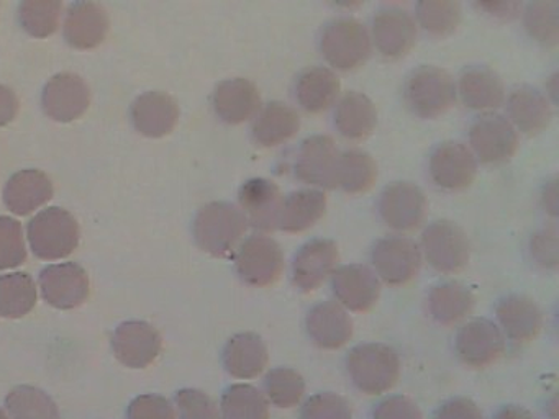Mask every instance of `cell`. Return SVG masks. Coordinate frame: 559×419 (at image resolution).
<instances>
[{"label": "cell", "mask_w": 559, "mask_h": 419, "mask_svg": "<svg viewBox=\"0 0 559 419\" xmlns=\"http://www.w3.org/2000/svg\"><path fill=\"white\" fill-rule=\"evenodd\" d=\"M497 326L513 344H528L543 327V311L533 298L509 294L496 307Z\"/></svg>", "instance_id": "obj_22"}, {"label": "cell", "mask_w": 559, "mask_h": 419, "mask_svg": "<svg viewBox=\"0 0 559 419\" xmlns=\"http://www.w3.org/2000/svg\"><path fill=\"white\" fill-rule=\"evenodd\" d=\"M371 268L378 275L379 280L391 287H404L420 274L424 258L420 246L411 236L394 235L384 236L372 244Z\"/></svg>", "instance_id": "obj_6"}, {"label": "cell", "mask_w": 559, "mask_h": 419, "mask_svg": "<svg viewBox=\"0 0 559 419\" xmlns=\"http://www.w3.org/2000/svg\"><path fill=\"white\" fill-rule=\"evenodd\" d=\"M224 366L235 379L248 380L261 375L270 362V350L257 333H238L224 347Z\"/></svg>", "instance_id": "obj_32"}, {"label": "cell", "mask_w": 559, "mask_h": 419, "mask_svg": "<svg viewBox=\"0 0 559 419\" xmlns=\"http://www.w3.org/2000/svg\"><path fill=\"white\" fill-rule=\"evenodd\" d=\"M63 29L64 38L74 48H96L109 32V16L99 3L81 0L68 10Z\"/></svg>", "instance_id": "obj_31"}, {"label": "cell", "mask_w": 559, "mask_h": 419, "mask_svg": "<svg viewBox=\"0 0 559 419\" xmlns=\"http://www.w3.org/2000/svg\"><path fill=\"white\" fill-rule=\"evenodd\" d=\"M372 419H424V415L414 399L404 395H392L376 406Z\"/></svg>", "instance_id": "obj_48"}, {"label": "cell", "mask_w": 559, "mask_h": 419, "mask_svg": "<svg viewBox=\"0 0 559 419\" xmlns=\"http://www.w3.org/2000/svg\"><path fill=\"white\" fill-rule=\"evenodd\" d=\"M293 92L294 100L306 113L319 115L335 107L342 82L329 65H310L297 74Z\"/></svg>", "instance_id": "obj_25"}, {"label": "cell", "mask_w": 559, "mask_h": 419, "mask_svg": "<svg viewBox=\"0 0 559 419\" xmlns=\"http://www.w3.org/2000/svg\"><path fill=\"white\" fill-rule=\"evenodd\" d=\"M260 88L250 79L234 77L222 81L212 94V108L218 120L227 124L251 121L260 111Z\"/></svg>", "instance_id": "obj_26"}, {"label": "cell", "mask_w": 559, "mask_h": 419, "mask_svg": "<svg viewBox=\"0 0 559 419\" xmlns=\"http://www.w3.org/2000/svg\"><path fill=\"white\" fill-rule=\"evenodd\" d=\"M5 406L12 419H61L57 403L37 386H15L5 398Z\"/></svg>", "instance_id": "obj_41"}, {"label": "cell", "mask_w": 559, "mask_h": 419, "mask_svg": "<svg viewBox=\"0 0 559 419\" xmlns=\"http://www.w3.org/2000/svg\"><path fill=\"white\" fill-rule=\"evenodd\" d=\"M130 117L140 133L162 137L171 133L178 124V101L166 92H145L133 100Z\"/></svg>", "instance_id": "obj_27"}, {"label": "cell", "mask_w": 559, "mask_h": 419, "mask_svg": "<svg viewBox=\"0 0 559 419\" xmlns=\"http://www.w3.org/2000/svg\"><path fill=\"white\" fill-rule=\"evenodd\" d=\"M179 419H222L214 399L202 390L185 388L176 393Z\"/></svg>", "instance_id": "obj_46"}, {"label": "cell", "mask_w": 559, "mask_h": 419, "mask_svg": "<svg viewBox=\"0 0 559 419\" xmlns=\"http://www.w3.org/2000/svg\"><path fill=\"white\" fill-rule=\"evenodd\" d=\"M248 222L238 205L211 202L199 210L192 225L195 242L214 258H230L247 235Z\"/></svg>", "instance_id": "obj_1"}, {"label": "cell", "mask_w": 559, "mask_h": 419, "mask_svg": "<svg viewBox=\"0 0 559 419\" xmlns=\"http://www.w3.org/2000/svg\"><path fill=\"white\" fill-rule=\"evenodd\" d=\"M369 36L372 48L382 58L395 61L414 49L418 38L417 23L414 15L402 7H382L372 16Z\"/></svg>", "instance_id": "obj_13"}, {"label": "cell", "mask_w": 559, "mask_h": 419, "mask_svg": "<svg viewBox=\"0 0 559 419\" xmlns=\"http://www.w3.org/2000/svg\"><path fill=\"white\" fill-rule=\"evenodd\" d=\"M238 277L250 287L264 288L276 284L286 268L283 248L270 235L248 236L235 252Z\"/></svg>", "instance_id": "obj_8"}, {"label": "cell", "mask_w": 559, "mask_h": 419, "mask_svg": "<svg viewBox=\"0 0 559 419\" xmlns=\"http://www.w3.org/2000/svg\"><path fill=\"white\" fill-rule=\"evenodd\" d=\"M418 246L424 261L438 274H457L469 264V236L451 219L431 222L421 231Z\"/></svg>", "instance_id": "obj_5"}, {"label": "cell", "mask_w": 559, "mask_h": 419, "mask_svg": "<svg viewBox=\"0 0 559 419\" xmlns=\"http://www.w3.org/2000/svg\"><path fill=\"white\" fill-rule=\"evenodd\" d=\"M528 255L539 271L555 272L559 267V231L556 223L536 229L528 241Z\"/></svg>", "instance_id": "obj_43"}, {"label": "cell", "mask_w": 559, "mask_h": 419, "mask_svg": "<svg viewBox=\"0 0 559 419\" xmlns=\"http://www.w3.org/2000/svg\"><path fill=\"white\" fill-rule=\"evenodd\" d=\"M479 163L467 144L443 141L431 149L428 157V176L444 192H463L473 185Z\"/></svg>", "instance_id": "obj_12"}, {"label": "cell", "mask_w": 559, "mask_h": 419, "mask_svg": "<svg viewBox=\"0 0 559 419\" xmlns=\"http://www.w3.org/2000/svg\"><path fill=\"white\" fill-rule=\"evenodd\" d=\"M0 419H9L8 415H5L4 409H0Z\"/></svg>", "instance_id": "obj_54"}, {"label": "cell", "mask_w": 559, "mask_h": 419, "mask_svg": "<svg viewBox=\"0 0 559 419\" xmlns=\"http://www.w3.org/2000/svg\"><path fill=\"white\" fill-rule=\"evenodd\" d=\"M492 419H535V416L525 406L507 405L502 406Z\"/></svg>", "instance_id": "obj_53"}, {"label": "cell", "mask_w": 559, "mask_h": 419, "mask_svg": "<svg viewBox=\"0 0 559 419\" xmlns=\"http://www.w3.org/2000/svg\"><path fill=\"white\" fill-rule=\"evenodd\" d=\"M300 419H353V409L338 393H317L304 403Z\"/></svg>", "instance_id": "obj_45"}, {"label": "cell", "mask_w": 559, "mask_h": 419, "mask_svg": "<svg viewBox=\"0 0 559 419\" xmlns=\"http://www.w3.org/2000/svg\"><path fill=\"white\" fill-rule=\"evenodd\" d=\"M283 192L273 180L254 177L238 190V208L243 212L248 226L261 235L276 231L280 225Z\"/></svg>", "instance_id": "obj_18"}, {"label": "cell", "mask_w": 559, "mask_h": 419, "mask_svg": "<svg viewBox=\"0 0 559 419\" xmlns=\"http://www.w3.org/2000/svg\"><path fill=\"white\" fill-rule=\"evenodd\" d=\"M319 51L333 71L352 72L362 68L372 55L371 36L355 16L329 20L319 33Z\"/></svg>", "instance_id": "obj_2"}, {"label": "cell", "mask_w": 559, "mask_h": 419, "mask_svg": "<svg viewBox=\"0 0 559 419\" xmlns=\"http://www.w3.org/2000/svg\"><path fill=\"white\" fill-rule=\"evenodd\" d=\"M300 130V115L293 105L281 100L261 105L251 120V137L261 147H276L287 143Z\"/></svg>", "instance_id": "obj_29"}, {"label": "cell", "mask_w": 559, "mask_h": 419, "mask_svg": "<svg viewBox=\"0 0 559 419\" xmlns=\"http://www.w3.org/2000/svg\"><path fill=\"white\" fill-rule=\"evenodd\" d=\"M326 195L319 189H300L287 193L281 205L280 225L284 232H304L325 216Z\"/></svg>", "instance_id": "obj_33"}, {"label": "cell", "mask_w": 559, "mask_h": 419, "mask_svg": "<svg viewBox=\"0 0 559 419\" xmlns=\"http://www.w3.org/2000/svg\"><path fill=\"white\" fill-rule=\"evenodd\" d=\"M37 303V287L34 278L25 272L0 275V316H25Z\"/></svg>", "instance_id": "obj_37"}, {"label": "cell", "mask_w": 559, "mask_h": 419, "mask_svg": "<svg viewBox=\"0 0 559 419\" xmlns=\"http://www.w3.org/2000/svg\"><path fill=\"white\" fill-rule=\"evenodd\" d=\"M376 208L379 218L388 228L404 235L424 225L427 219L428 200L417 183L397 180L382 189Z\"/></svg>", "instance_id": "obj_10"}, {"label": "cell", "mask_w": 559, "mask_h": 419, "mask_svg": "<svg viewBox=\"0 0 559 419\" xmlns=\"http://www.w3.org/2000/svg\"><path fill=\"white\" fill-rule=\"evenodd\" d=\"M330 288L336 303L346 311L366 313L374 308L381 297L382 285L369 265H338L330 277Z\"/></svg>", "instance_id": "obj_16"}, {"label": "cell", "mask_w": 559, "mask_h": 419, "mask_svg": "<svg viewBox=\"0 0 559 419\" xmlns=\"http://www.w3.org/2000/svg\"><path fill=\"white\" fill-rule=\"evenodd\" d=\"M90 101L86 81L73 72H61L51 77L41 94L45 113L63 123L80 118L90 107Z\"/></svg>", "instance_id": "obj_21"}, {"label": "cell", "mask_w": 559, "mask_h": 419, "mask_svg": "<svg viewBox=\"0 0 559 419\" xmlns=\"http://www.w3.org/2000/svg\"><path fill=\"white\" fill-rule=\"evenodd\" d=\"M346 370L359 392L382 395L394 388L401 376V357L388 344H359L346 356Z\"/></svg>", "instance_id": "obj_4"}, {"label": "cell", "mask_w": 559, "mask_h": 419, "mask_svg": "<svg viewBox=\"0 0 559 419\" xmlns=\"http://www.w3.org/2000/svg\"><path fill=\"white\" fill-rule=\"evenodd\" d=\"M405 107L421 120H437L456 104V79L438 65H420L402 87Z\"/></svg>", "instance_id": "obj_3"}, {"label": "cell", "mask_w": 559, "mask_h": 419, "mask_svg": "<svg viewBox=\"0 0 559 419\" xmlns=\"http://www.w3.org/2000/svg\"><path fill=\"white\" fill-rule=\"evenodd\" d=\"M263 395L277 408L289 409L299 405L306 395V380L290 367H274L263 379Z\"/></svg>", "instance_id": "obj_40"}, {"label": "cell", "mask_w": 559, "mask_h": 419, "mask_svg": "<svg viewBox=\"0 0 559 419\" xmlns=\"http://www.w3.org/2000/svg\"><path fill=\"white\" fill-rule=\"evenodd\" d=\"M507 339L493 321L474 318L457 331L454 349L464 366L487 369L506 354Z\"/></svg>", "instance_id": "obj_14"}, {"label": "cell", "mask_w": 559, "mask_h": 419, "mask_svg": "<svg viewBox=\"0 0 559 419\" xmlns=\"http://www.w3.org/2000/svg\"><path fill=\"white\" fill-rule=\"evenodd\" d=\"M112 349L123 366L145 369L162 352V336L145 321H126L114 331Z\"/></svg>", "instance_id": "obj_24"}, {"label": "cell", "mask_w": 559, "mask_h": 419, "mask_svg": "<svg viewBox=\"0 0 559 419\" xmlns=\"http://www.w3.org/2000/svg\"><path fill=\"white\" fill-rule=\"evenodd\" d=\"M127 419H176V409L165 396L142 395L130 403Z\"/></svg>", "instance_id": "obj_47"}, {"label": "cell", "mask_w": 559, "mask_h": 419, "mask_svg": "<svg viewBox=\"0 0 559 419\" xmlns=\"http://www.w3.org/2000/svg\"><path fill=\"white\" fill-rule=\"evenodd\" d=\"M27 259L24 231L17 219L0 216V271L22 265Z\"/></svg>", "instance_id": "obj_44"}, {"label": "cell", "mask_w": 559, "mask_h": 419, "mask_svg": "<svg viewBox=\"0 0 559 419\" xmlns=\"http://www.w3.org/2000/svg\"><path fill=\"white\" fill-rule=\"evenodd\" d=\"M19 113V98L12 88L0 84V127L11 123Z\"/></svg>", "instance_id": "obj_50"}, {"label": "cell", "mask_w": 559, "mask_h": 419, "mask_svg": "<svg viewBox=\"0 0 559 419\" xmlns=\"http://www.w3.org/2000/svg\"><path fill=\"white\" fill-rule=\"evenodd\" d=\"M61 9L60 0H24L19 9V20L28 35L45 38L57 32Z\"/></svg>", "instance_id": "obj_42"}, {"label": "cell", "mask_w": 559, "mask_h": 419, "mask_svg": "<svg viewBox=\"0 0 559 419\" xmlns=\"http://www.w3.org/2000/svg\"><path fill=\"white\" fill-rule=\"evenodd\" d=\"M539 199H542L545 212L552 216V218H556L558 216V179L556 177H552L543 185Z\"/></svg>", "instance_id": "obj_52"}, {"label": "cell", "mask_w": 559, "mask_h": 419, "mask_svg": "<svg viewBox=\"0 0 559 419\" xmlns=\"http://www.w3.org/2000/svg\"><path fill=\"white\" fill-rule=\"evenodd\" d=\"M340 149L329 134L306 137L294 154L293 173L310 189H336Z\"/></svg>", "instance_id": "obj_11"}, {"label": "cell", "mask_w": 559, "mask_h": 419, "mask_svg": "<svg viewBox=\"0 0 559 419\" xmlns=\"http://www.w3.org/2000/svg\"><path fill=\"white\" fill-rule=\"evenodd\" d=\"M519 133L506 115L483 113L474 118L467 131V147L477 163L500 166L509 163L519 149Z\"/></svg>", "instance_id": "obj_9"}, {"label": "cell", "mask_w": 559, "mask_h": 419, "mask_svg": "<svg viewBox=\"0 0 559 419\" xmlns=\"http://www.w3.org/2000/svg\"><path fill=\"white\" fill-rule=\"evenodd\" d=\"M40 287L51 307L71 310L90 297V275L74 262L48 265L41 271Z\"/></svg>", "instance_id": "obj_20"}, {"label": "cell", "mask_w": 559, "mask_h": 419, "mask_svg": "<svg viewBox=\"0 0 559 419\" xmlns=\"http://www.w3.org/2000/svg\"><path fill=\"white\" fill-rule=\"evenodd\" d=\"M310 340L320 349L335 350L346 346L355 333L352 314L335 300L320 301L306 316Z\"/></svg>", "instance_id": "obj_23"}, {"label": "cell", "mask_w": 559, "mask_h": 419, "mask_svg": "<svg viewBox=\"0 0 559 419\" xmlns=\"http://www.w3.org/2000/svg\"><path fill=\"white\" fill-rule=\"evenodd\" d=\"M435 419H484L479 406L466 396L448 399L438 408Z\"/></svg>", "instance_id": "obj_49"}, {"label": "cell", "mask_w": 559, "mask_h": 419, "mask_svg": "<svg viewBox=\"0 0 559 419\" xmlns=\"http://www.w3.org/2000/svg\"><path fill=\"white\" fill-rule=\"evenodd\" d=\"M417 28L431 38L443 39L453 35L463 19V9L456 0H420L415 7Z\"/></svg>", "instance_id": "obj_36"}, {"label": "cell", "mask_w": 559, "mask_h": 419, "mask_svg": "<svg viewBox=\"0 0 559 419\" xmlns=\"http://www.w3.org/2000/svg\"><path fill=\"white\" fill-rule=\"evenodd\" d=\"M53 185L47 173L37 169L21 170L9 179L4 189L8 208L15 215L25 216L38 206L50 202Z\"/></svg>", "instance_id": "obj_34"}, {"label": "cell", "mask_w": 559, "mask_h": 419, "mask_svg": "<svg viewBox=\"0 0 559 419\" xmlns=\"http://www.w3.org/2000/svg\"><path fill=\"white\" fill-rule=\"evenodd\" d=\"M526 35L543 48H556L559 43V3L556 0H533L523 9Z\"/></svg>", "instance_id": "obj_38"}, {"label": "cell", "mask_w": 559, "mask_h": 419, "mask_svg": "<svg viewBox=\"0 0 559 419\" xmlns=\"http://www.w3.org/2000/svg\"><path fill=\"white\" fill-rule=\"evenodd\" d=\"M479 9L484 12L490 13L496 19L512 20L519 16L522 12V3L520 2H483L479 3Z\"/></svg>", "instance_id": "obj_51"}, {"label": "cell", "mask_w": 559, "mask_h": 419, "mask_svg": "<svg viewBox=\"0 0 559 419\" xmlns=\"http://www.w3.org/2000/svg\"><path fill=\"white\" fill-rule=\"evenodd\" d=\"M503 105H506V118L515 128L516 133L536 136L551 124V100L548 95L533 85H516L509 92Z\"/></svg>", "instance_id": "obj_19"}, {"label": "cell", "mask_w": 559, "mask_h": 419, "mask_svg": "<svg viewBox=\"0 0 559 419\" xmlns=\"http://www.w3.org/2000/svg\"><path fill=\"white\" fill-rule=\"evenodd\" d=\"M476 295L463 282H438L427 295L428 314L441 326H456L473 313Z\"/></svg>", "instance_id": "obj_30"}, {"label": "cell", "mask_w": 559, "mask_h": 419, "mask_svg": "<svg viewBox=\"0 0 559 419\" xmlns=\"http://www.w3.org/2000/svg\"><path fill=\"white\" fill-rule=\"evenodd\" d=\"M340 265L338 244L332 239L316 238L300 246L290 261L294 287L310 294L322 287Z\"/></svg>", "instance_id": "obj_15"}, {"label": "cell", "mask_w": 559, "mask_h": 419, "mask_svg": "<svg viewBox=\"0 0 559 419\" xmlns=\"http://www.w3.org/2000/svg\"><path fill=\"white\" fill-rule=\"evenodd\" d=\"M221 416L222 419H267L270 403L257 386L235 383L222 396Z\"/></svg>", "instance_id": "obj_39"}, {"label": "cell", "mask_w": 559, "mask_h": 419, "mask_svg": "<svg viewBox=\"0 0 559 419\" xmlns=\"http://www.w3.org/2000/svg\"><path fill=\"white\" fill-rule=\"evenodd\" d=\"M456 94L467 110L492 113L502 107L507 91L499 72L486 64H469L456 79Z\"/></svg>", "instance_id": "obj_17"}, {"label": "cell", "mask_w": 559, "mask_h": 419, "mask_svg": "<svg viewBox=\"0 0 559 419\" xmlns=\"http://www.w3.org/2000/svg\"><path fill=\"white\" fill-rule=\"evenodd\" d=\"M333 127L345 140H368L378 127V108L374 101L358 91L340 95L333 110Z\"/></svg>", "instance_id": "obj_28"}, {"label": "cell", "mask_w": 559, "mask_h": 419, "mask_svg": "<svg viewBox=\"0 0 559 419\" xmlns=\"http://www.w3.org/2000/svg\"><path fill=\"white\" fill-rule=\"evenodd\" d=\"M378 164L368 151L349 147L340 151L336 166V189L349 195H359L372 189L378 180Z\"/></svg>", "instance_id": "obj_35"}, {"label": "cell", "mask_w": 559, "mask_h": 419, "mask_svg": "<svg viewBox=\"0 0 559 419\" xmlns=\"http://www.w3.org/2000/svg\"><path fill=\"white\" fill-rule=\"evenodd\" d=\"M27 235L37 258L55 261L67 258L78 248L80 225L68 210L51 206L28 222Z\"/></svg>", "instance_id": "obj_7"}]
</instances>
